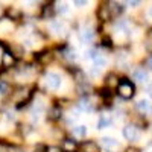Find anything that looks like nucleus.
<instances>
[{"mask_svg": "<svg viewBox=\"0 0 152 152\" xmlns=\"http://www.w3.org/2000/svg\"><path fill=\"white\" fill-rule=\"evenodd\" d=\"M117 91H119V94H120L123 99L128 100V99H131V97L134 96V93H135V88H134V84H132L129 79L123 78V79H120V82H119Z\"/></svg>", "mask_w": 152, "mask_h": 152, "instance_id": "f257e3e1", "label": "nucleus"}, {"mask_svg": "<svg viewBox=\"0 0 152 152\" xmlns=\"http://www.w3.org/2000/svg\"><path fill=\"white\" fill-rule=\"evenodd\" d=\"M123 137L128 142H137L140 138V129L135 125H126L123 128Z\"/></svg>", "mask_w": 152, "mask_h": 152, "instance_id": "f03ea898", "label": "nucleus"}, {"mask_svg": "<svg viewBox=\"0 0 152 152\" xmlns=\"http://www.w3.org/2000/svg\"><path fill=\"white\" fill-rule=\"evenodd\" d=\"M46 85L52 90H58L61 87V76L58 73H47L46 75Z\"/></svg>", "mask_w": 152, "mask_h": 152, "instance_id": "7ed1b4c3", "label": "nucleus"}, {"mask_svg": "<svg viewBox=\"0 0 152 152\" xmlns=\"http://www.w3.org/2000/svg\"><path fill=\"white\" fill-rule=\"evenodd\" d=\"M102 146L108 152H113V151L119 149V142L116 140V138H113V137H104L102 138Z\"/></svg>", "mask_w": 152, "mask_h": 152, "instance_id": "20e7f679", "label": "nucleus"}, {"mask_svg": "<svg viewBox=\"0 0 152 152\" xmlns=\"http://www.w3.org/2000/svg\"><path fill=\"white\" fill-rule=\"evenodd\" d=\"M132 78H134V81H137L138 84H145V82H148V73H146L145 69L138 67V69H135V70L132 72Z\"/></svg>", "mask_w": 152, "mask_h": 152, "instance_id": "39448f33", "label": "nucleus"}, {"mask_svg": "<svg viewBox=\"0 0 152 152\" xmlns=\"http://www.w3.org/2000/svg\"><path fill=\"white\" fill-rule=\"evenodd\" d=\"M135 107H137L138 111L143 113V114H149V113H152V105H151V102H148V100H145V99L138 100Z\"/></svg>", "mask_w": 152, "mask_h": 152, "instance_id": "423d86ee", "label": "nucleus"}, {"mask_svg": "<svg viewBox=\"0 0 152 152\" xmlns=\"http://www.w3.org/2000/svg\"><path fill=\"white\" fill-rule=\"evenodd\" d=\"M107 6H108V11H110V15H111V17H117V15H120V12L123 11V6H122V5L114 3V2L108 3Z\"/></svg>", "mask_w": 152, "mask_h": 152, "instance_id": "0eeeda50", "label": "nucleus"}, {"mask_svg": "<svg viewBox=\"0 0 152 152\" xmlns=\"http://www.w3.org/2000/svg\"><path fill=\"white\" fill-rule=\"evenodd\" d=\"M93 31L91 29H88V28H85V29H82L81 32H79V40L82 41V43H90L91 40H93Z\"/></svg>", "mask_w": 152, "mask_h": 152, "instance_id": "6e6552de", "label": "nucleus"}, {"mask_svg": "<svg viewBox=\"0 0 152 152\" xmlns=\"http://www.w3.org/2000/svg\"><path fill=\"white\" fill-rule=\"evenodd\" d=\"M14 66V56H12L8 50H5V53L2 55V67L8 69V67H12Z\"/></svg>", "mask_w": 152, "mask_h": 152, "instance_id": "1a4fd4ad", "label": "nucleus"}, {"mask_svg": "<svg viewBox=\"0 0 152 152\" xmlns=\"http://www.w3.org/2000/svg\"><path fill=\"white\" fill-rule=\"evenodd\" d=\"M76 148H78V145H76V142L72 140V138H66L64 143H62V151L64 152H75Z\"/></svg>", "mask_w": 152, "mask_h": 152, "instance_id": "9d476101", "label": "nucleus"}, {"mask_svg": "<svg viewBox=\"0 0 152 152\" xmlns=\"http://www.w3.org/2000/svg\"><path fill=\"white\" fill-rule=\"evenodd\" d=\"M82 151L84 152H99V146H97L96 142L90 140V142H85L82 145Z\"/></svg>", "mask_w": 152, "mask_h": 152, "instance_id": "9b49d317", "label": "nucleus"}, {"mask_svg": "<svg viewBox=\"0 0 152 152\" xmlns=\"http://www.w3.org/2000/svg\"><path fill=\"white\" fill-rule=\"evenodd\" d=\"M53 58V55L50 53V52H41V53H38L37 55V59L40 64H47V62H50Z\"/></svg>", "mask_w": 152, "mask_h": 152, "instance_id": "f8f14e48", "label": "nucleus"}, {"mask_svg": "<svg viewBox=\"0 0 152 152\" xmlns=\"http://www.w3.org/2000/svg\"><path fill=\"white\" fill-rule=\"evenodd\" d=\"M47 117L50 120H56L61 117V108L59 107H52L49 111H47Z\"/></svg>", "mask_w": 152, "mask_h": 152, "instance_id": "ddd939ff", "label": "nucleus"}, {"mask_svg": "<svg viewBox=\"0 0 152 152\" xmlns=\"http://www.w3.org/2000/svg\"><path fill=\"white\" fill-rule=\"evenodd\" d=\"M78 108H79V111H85V113H90L91 110H93V105L90 104V100H88V99H82L81 100V102L78 104Z\"/></svg>", "mask_w": 152, "mask_h": 152, "instance_id": "4468645a", "label": "nucleus"}, {"mask_svg": "<svg viewBox=\"0 0 152 152\" xmlns=\"http://www.w3.org/2000/svg\"><path fill=\"white\" fill-rule=\"evenodd\" d=\"M73 134H75V137H78V138H84L87 135V126L85 125L76 126V128H73Z\"/></svg>", "mask_w": 152, "mask_h": 152, "instance_id": "2eb2a0df", "label": "nucleus"}, {"mask_svg": "<svg viewBox=\"0 0 152 152\" xmlns=\"http://www.w3.org/2000/svg\"><path fill=\"white\" fill-rule=\"evenodd\" d=\"M50 29H52L55 34L61 35L62 32H64V23H61V21H52V23H50Z\"/></svg>", "mask_w": 152, "mask_h": 152, "instance_id": "dca6fc26", "label": "nucleus"}, {"mask_svg": "<svg viewBox=\"0 0 152 152\" xmlns=\"http://www.w3.org/2000/svg\"><path fill=\"white\" fill-rule=\"evenodd\" d=\"M111 15H110V11H108V6H100L99 11H97V18L100 20H108Z\"/></svg>", "mask_w": 152, "mask_h": 152, "instance_id": "f3484780", "label": "nucleus"}, {"mask_svg": "<svg viewBox=\"0 0 152 152\" xmlns=\"http://www.w3.org/2000/svg\"><path fill=\"white\" fill-rule=\"evenodd\" d=\"M110 125H111V119L108 116H100L99 117V122H97V128L99 129H104V128H107V126H110Z\"/></svg>", "mask_w": 152, "mask_h": 152, "instance_id": "a211bd4d", "label": "nucleus"}, {"mask_svg": "<svg viewBox=\"0 0 152 152\" xmlns=\"http://www.w3.org/2000/svg\"><path fill=\"white\" fill-rule=\"evenodd\" d=\"M119 79H117V76L116 75H113V73H110L108 76H107V85H110V88L111 87H119Z\"/></svg>", "mask_w": 152, "mask_h": 152, "instance_id": "6ab92c4d", "label": "nucleus"}, {"mask_svg": "<svg viewBox=\"0 0 152 152\" xmlns=\"http://www.w3.org/2000/svg\"><path fill=\"white\" fill-rule=\"evenodd\" d=\"M105 64H107V61L100 56V55L94 58V67H96V69H102V67H105Z\"/></svg>", "mask_w": 152, "mask_h": 152, "instance_id": "aec40b11", "label": "nucleus"}, {"mask_svg": "<svg viewBox=\"0 0 152 152\" xmlns=\"http://www.w3.org/2000/svg\"><path fill=\"white\" fill-rule=\"evenodd\" d=\"M9 91V85L5 81H0V96H5Z\"/></svg>", "mask_w": 152, "mask_h": 152, "instance_id": "412c9836", "label": "nucleus"}, {"mask_svg": "<svg viewBox=\"0 0 152 152\" xmlns=\"http://www.w3.org/2000/svg\"><path fill=\"white\" fill-rule=\"evenodd\" d=\"M6 14H8V17H12V20H15V18L20 17V12H18L17 9H14V8H9Z\"/></svg>", "mask_w": 152, "mask_h": 152, "instance_id": "4be33fe9", "label": "nucleus"}, {"mask_svg": "<svg viewBox=\"0 0 152 152\" xmlns=\"http://www.w3.org/2000/svg\"><path fill=\"white\" fill-rule=\"evenodd\" d=\"M64 56H66L69 61H75V59H76V52H75L73 49H69V50H66Z\"/></svg>", "mask_w": 152, "mask_h": 152, "instance_id": "5701e85b", "label": "nucleus"}, {"mask_svg": "<svg viewBox=\"0 0 152 152\" xmlns=\"http://www.w3.org/2000/svg\"><path fill=\"white\" fill-rule=\"evenodd\" d=\"M67 9H69V8H67V5H66V3H58V5H56V8H55V11H56V12H59V14H66Z\"/></svg>", "mask_w": 152, "mask_h": 152, "instance_id": "b1692460", "label": "nucleus"}, {"mask_svg": "<svg viewBox=\"0 0 152 152\" xmlns=\"http://www.w3.org/2000/svg\"><path fill=\"white\" fill-rule=\"evenodd\" d=\"M52 15H53V9H52V6H46V8H44V12H43V18L52 17Z\"/></svg>", "mask_w": 152, "mask_h": 152, "instance_id": "393cba45", "label": "nucleus"}, {"mask_svg": "<svg viewBox=\"0 0 152 152\" xmlns=\"http://www.w3.org/2000/svg\"><path fill=\"white\" fill-rule=\"evenodd\" d=\"M100 96H102L104 99H110L111 97V90H108V88H102V90H100Z\"/></svg>", "mask_w": 152, "mask_h": 152, "instance_id": "a878e982", "label": "nucleus"}, {"mask_svg": "<svg viewBox=\"0 0 152 152\" xmlns=\"http://www.w3.org/2000/svg\"><path fill=\"white\" fill-rule=\"evenodd\" d=\"M102 44L107 46V47H111V46H113V40H111L110 37H104V38H102Z\"/></svg>", "mask_w": 152, "mask_h": 152, "instance_id": "bb28decb", "label": "nucleus"}, {"mask_svg": "<svg viewBox=\"0 0 152 152\" xmlns=\"http://www.w3.org/2000/svg\"><path fill=\"white\" fill-rule=\"evenodd\" d=\"M34 151H35V152H47V146H44V145H37Z\"/></svg>", "mask_w": 152, "mask_h": 152, "instance_id": "cd10ccee", "label": "nucleus"}, {"mask_svg": "<svg viewBox=\"0 0 152 152\" xmlns=\"http://www.w3.org/2000/svg\"><path fill=\"white\" fill-rule=\"evenodd\" d=\"M47 152H62V151L56 146H50V148H47Z\"/></svg>", "mask_w": 152, "mask_h": 152, "instance_id": "c85d7f7f", "label": "nucleus"}, {"mask_svg": "<svg viewBox=\"0 0 152 152\" xmlns=\"http://www.w3.org/2000/svg\"><path fill=\"white\" fill-rule=\"evenodd\" d=\"M75 5H78V6H84V5H87V2H85V0H76Z\"/></svg>", "mask_w": 152, "mask_h": 152, "instance_id": "c756f323", "label": "nucleus"}, {"mask_svg": "<svg viewBox=\"0 0 152 152\" xmlns=\"http://www.w3.org/2000/svg\"><path fill=\"white\" fill-rule=\"evenodd\" d=\"M146 64H148V67H149V69L152 70V55H151V56H149V58L146 59Z\"/></svg>", "mask_w": 152, "mask_h": 152, "instance_id": "7c9ffc66", "label": "nucleus"}, {"mask_svg": "<svg viewBox=\"0 0 152 152\" xmlns=\"http://www.w3.org/2000/svg\"><path fill=\"white\" fill-rule=\"evenodd\" d=\"M100 73V69H96V67H93V70H91V75L93 76H97Z\"/></svg>", "mask_w": 152, "mask_h": 152, "instance_id": "2f4dec72", "label": "nucleus"}, {"mask_svg": "<svg viewBox=\"0 0 152 152\" xmlns=\"http://www.w3.org/2000/svg\"><path fill=\"white\" fill-rule=\"evenodd\" d=\"M125 152H138V149H135V148H128Z\"/></svg>", "mask_w": 152, "mask_h": 152, "instance_id": "473e14b6", "label": "nucleus"}, {"mask_svg": "<svg viewBox=\"0 0 152 152\" xmlns=\"http://www.w3.org/2000/svg\"><path fill=\"white\" fill-rule=\"evenodd\" d=\"M148 91H149V94L152 96V85H149V88H148Z\"/></svg>", "mask_w": 152, "mask_h": 152, "instance_id": "72a5a7b5", "label": "nucleus"}, {"mask_svg": "<svg viewBox=\"0 0 152 152\" xmlns=\"http://www.w3.org/2000/svg\"><path fill=\"white\" fill-rule=\"evenodd\" d=\"M129 5L131 6H135V5H138V2H129Z\"/></svg>", "mask_w": 152, "mask_h": 152, "instance_id": "f704fd0d", "label": "nucleus"}, {"mask_svg": "<svg viewBox=\"0 0 152 152\" xmlns=\"http://www.w3.org/2000/svg\"><path fill=\"white\" fill-rule=\"evenodd\" d=\"M149 17H151V18H152V8H151V9H149Z\"/></svg>", "mask_w": 152, "mask_h": 152, "instance_id": "c9c22d12", "label": "nucleus"}, {"mask_svg": "<svg viewBox=\"0 0 152 152\" xmlns=\"http://www.w3.org/2000/svg\"><path fill=\"white\" fill-rule=\"evenodd\" d=\"M149 152H152V149H151V151H149Z\"/></svg>", "mask_w": 152, "mask_h": 152, "instance_id": "e433bc0d", "label": "nucleus"}]
</instances>
